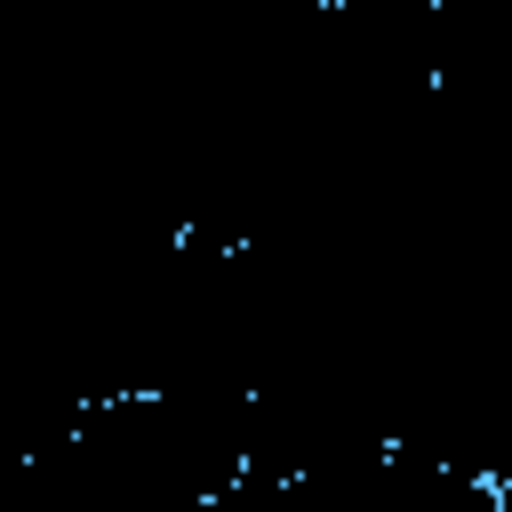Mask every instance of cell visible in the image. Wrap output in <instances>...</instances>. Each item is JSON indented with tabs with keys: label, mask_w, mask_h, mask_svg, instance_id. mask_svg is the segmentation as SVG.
Returning <instances> with one entry per match:
<instances>
[{
	"label": "cell",
	"mask_w": 512,
	"mask_h": 512,
	"mask_svg": "<svg viewBox=\"0 0 512 512\" xmlns=\"http://www.w3.org/2000/svg\"><path fill=\"white\" fill-rule=\"evenodd\" d=\"M56 472L80 512H192L248 480V400L168 384L80 400Z\"/></svg>",
	"instance_id": "1"
},
{
	"label": "cell",
	"mask_w": 512,
	"mask_h": 512,
	"mask_svg": "<svg viewBox=\"0 0 512 512\" xmlns=\"http://www.w3.org/2000/svg\"><path fill=\"white\" fill-rule=\"evenodd\" d=\"M464 8H472V16H488V24H504V32H512V0H464Z\"/></svg>",
	"instance_id": "2"
}]
</instances>
